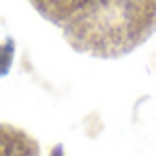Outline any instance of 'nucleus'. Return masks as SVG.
Returning <instances> with one entry per match:
<instances>
[{
  "label": "nucleus",
  "instance_id": "obj_1",
  "mask_svg": "<svg viewBox=\"0 0 156 156\" xmlns=\"http://www.w3.org/2000/svg\"><path fill=\"white\" fill-rule=\"evenodd\" d=\"M53 24L83 31H114L156 13V0H31Z\"/></svg>",
  "mask_w": 156,
  "mask_h": 156
},
{
  "label": "nucleus",
  "instance_id": "obj_2",
  "mask_svg": "<svg viewBox=\"0 0 156 156\" xmlns=\"http://www.w3.org/2000/svg\"><path fill=\"white\" fill-rule=\"evenodd\" d=\"M51 156H62V151H61V149H55V151H53V154H51Z\"/></svg>",
  "mask_w": 156,
  "mask_h": 156
}]
</instances>
